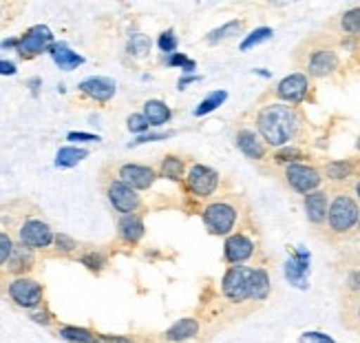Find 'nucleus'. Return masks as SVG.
<instances>
[{"mask_svg": "<svg viewBox=\"0 0 360 343\" xmlns=\"http://www.w3.org/2000/svg\"><path fill=\"white\" fill-rule=\"evenodd\" d=\"M252 127L270 151L283 146H307L311 137V124L303 108L274 100L257 108L252 116Z\"/></svg>", "mask_w": 360, "mask_h": 343, "instance_id": "nucleus-1", "label": "nucleus"}, {"mask_svg": "<svg viewBox=\"0 0 360 343\" xmlns=\"http://www.w3.org/2000/svg\"><path fill=\"white\" fill-rule=\"evenodd\" d=\"M292 60L311 80H330L342 67V51L338 49L336 38L311 34L294 46Z\"/></svg>", "mask_w": 360, "mask_h": 343, "instance_id": "nucleus-2", "label": "nucleus"}, {"mask_svg": "<svg viewBox=\"0 0 360 343\" xmlns=\"http://www.w3.org/2000/svg\"><path fill=\"white\" fill-rule=\"evenodd\" d=\"M199 217L208 235L226 239L245 226L248 206L241 195H219L199 208Z\"/></svg>", "mask_w": 360, "mask_h": 343, "instance_id": "nucleus-3", "label": "nucleus"}, {"mask_svg": "<svg viewBox=\"0 0 360 343\" xmlns=\"http://www.w3.org/2000/svg\"><path fill=\"white\" fill-rule=\"evenodd\" d=\"M360 220V204L349 189H332L330 211L325 222V237L332 242H342L356 235Z\"/></svg>", "mask_w": 360, "mask_h": 343, "instance_id": "nucleus-4", "label": "nucleus"}, {"mask_svg": "<svg viewBox=\"0 0 360 343\" xmlns=\"http://www.w3.org/2000/svg\"><path fill=\"white\" fill-rule=\"evenodd\" d=\"M100 182H102V189H104L108 204H111V208L117 215H144V211H146L144 195L131 189V186L124 184L122 180H117L113 168H111V173H106V168H104Z\"/></svg>", "mask_w": 360, "mask_h": 343, "instance_id": "nucleus-5", "label": "nucleus"}, {"mask_svg": "<svg viewBox=\"0 0 360 343\" xmlns=\"http://www.w3.org/2000/svg\"><path fill=\"white\" fill-rule=\"evenodd\" d=\"M3 292L7 301L22 310V313H34V310L46 306L44 299V284L40 279H36L34 275L31 277H3Z\"/></svg>", "mask_w": 360, "mask_h": 343, "instance_id": "nucleus-6", "label": "nucleus"}, {"mask_svg": "<svg viewBox=\"0 0 360 343\" xmlns=\"http://www.w3.org/2000/svg\"><path fill=\"white\" fill-rule=\"evenodd\" d=\"M314 80L307 77L303 71H292L268 91L265 98H272L274 102H283V104H292V106H301L307 102H314Z\"/></svg>", "mask_w": 360, "mask_h": 343, "instance_id": "nucleus-7", "label": "nucleus"}, {"mask_svg": "<svg viewBox=\"0 0 360 343\" xmlns=\"http://www.w3.org/2000/svg\"><path fill=\"white\" fill-rule=\"evenodd\" d=\"M278 177L283 182V186L294 193V195H309L319 189H325V180H323V170L319 162H299L278 170Z\"/></svg>", "mask_w": 360, "mask_h": 343, "instance_id": "nucleus-8", "label": "nucleus"}, {"mask_svg": "<svg viewBox=\"0 0 360 343\" xmlns=\"http://www.w3.org/2000/svg\"><path fill=\"white\" fill-rule=\"evenodd\" d=\"M221 184H224V175L219 173L217 168L201 164V162H193L188 166V173L181 186L186 195H191L193 199H199L206 204V201L217 197V193L221 191Z\"/></svg>", "mask_w": 360, "mask_h": 343, "instance_id": "nucleus-9", "label": "nucleus"}, {"mask_svg": "<svg viewBox=\"0 0 360 343\" xmlns=\"http://www.w3.org/2000/svg\"><path fill=\"white\" fill-rule=\"evenodd\" d=\"M250 270L252 266H228L221 277V290L224 299L232 306H243L252 301V282H250Z\"/></svg>", "mask_w": 360, "mask_h": 343, "instance_id": "nucleus-10", "label": "nucleus"}, {"mask_svg": "<svg viewBox=\"0 0 360 343\" xmlns=\"http://www.w3.org/2000/svg\"><path fill=\"white\" fill-rule=\"evenodd\" d=\"M259 253V244L245 226L224 239V261L228 266H245Z\"/></svg>", "mask_w": 360, "mask_h": 343, "instance_id": "nucleus-11", "label": "nucleus"}, {"mask_svg": "<svg viewBox=\"0 0 360 343\" xmlns=\"http://www.w3.org/2000/svg\"><path fill=\"white\" fill-rule=\"evenodd\" d=\"M323 170L325 184L330 189H349L352 182L360 175V158H338V160H323L319 162Z\"/></svg>", "mask_w": 360, "mask_h": 343, "instance_id": "nucleus-12", "label": "nucleus"}, {"mask_svg": "<svg viewBox=\"0 0 360 343\" xmlns=\"http://www.w3.org/2000/svg\"><path fill=\"white\" fill-rule=\"evenodd\" d=\"M234 146H237V151L243 158H248L255 164L270 160V149L263 142V137L257 133L252 124H239V127L234 129Z\"/></svg>", "mask_w": 360, "mask_h": 343, "instance_id": "nucleus-13", "label": "nucleus"}, {"mask_svg": "<svg viewBox=\"0 0 360 343\" xmlns=\"http://www.w3.org/2000/svg\"><path fill=\"white\" fill-rule=\"evenodd\" d=\"M53 34L46 25H34L29 27L25 34L18 36V46H15V54L20 60H34L42 54L49 51V46L53 44Z\"/></svg>", "mask_w": 360, "mask_h": 343, "instance_id": "nucleus-14", "label": "nucleus"}, {"mask_svg": "<svg viewBox=\"0 0 360 343\" xmlns=\"http://www.w3.org/2000/svg\"><path fill=\"white\" fill-rule=\"evenodd\" d=\"M117 180H122L124 184H129L131 189H135L137 193L150 191L155 182L160 180L158 175V166L153 164H139V162H122L117 166H113Z\"/></svg>", "mask_w": 360, "mask_h": 343, "instance_id": "nucleus-15", "label": "nucleus"}, {"mask_svg": "<svg viewBox=\"0 0 360 343\" xmlns=\"http://www.w3.org/2000/svg\"><path fill=\"white\" fill-rule=\"evenodd\" d=\"M332 189H319L303 197V213L307 224L314 230H323L327 222V211H330Z\"/></svg>", "mask_w": 360, "mask_h": 343, "instance_id": "nucleus-16", "label": "nucleus"}, {"mask_svg": "<svg viewBox=\"0 0 360 343\" xmlns=\"http://www.w3.org/2000/svg\"><path fill=\"white\" fill-rule=\"evenodd\" d=\"M38 261H40V253L31 251V248L15 242L13 253L7 261L3 275L5 277H31L38 268Z\"/></svg>", "mask_w": 360, "mask_h": 343, "instance_id": "nucleus-17", "label": "nucleus"}, {"mask_svg": "<svg viewBox=\"0 0 360 343\" xmlns=\"http://www.w3.org/2000/svg\"><path fill=\"white\" fill-rule=\"evenodd\" d=\"M201 332V321L197 317H181L158 337L162 343H188L195 341Z\"/></svg>", "mask_w": 360, "mask_h": 343, "instance_id": "nucleus-18", "label": "nucleus"}, {"mask_svg": "<svg viewBox=\"0 0 360 343\" xmlns=\"http://www.w3.org/2000/svg\"><path fill=\"white\" fill-rule=\"evenodd\" d=\"M117 242L135 248L146 235V224H144V215H120L117 217Z\"/></svg>", "mask_w": 360, "mask_h": 343, "instance_id": "nucleus-19", "label": "nucleus"}, {"mask_svg": "<svg viewBox=\"0 0 360 343\" xmlns=\"http://www.w3.org/2000/svg\"><path fill=\"white\" fill-rule=\"evenodd\" d=\"M80 93L84 98L98 102V104H106L108 100H113L115 96V82L111 77H104V75H93V77H86V80L80 82Z\"/></svg>", "mask_w": 360, "mask_h": 343, "instance_id": "nucleus-20", "label": "nucleus"}, {"mask_svg": "<svg viewBox=\"0 0 360 343\" xmlns=\"http://www.w3.org/2000/svg\"><path fill=\"white\" fill-rule=\"evenodd\" d=\"M188 158L179 153H166L162 155V160L158 164V175L160 180H168L173 184H184L186 180V173H188Z\"/></svg>", "mask_w": 360, "mask_h": 343, "instance_id": "nucleus-21", "label": "nucleus"}, {"mask_svg": "<svg viewBox=\"0 0 360 343\" xmlns=\"http://www.w3.org/2000/svg\"><path fill=\"white\" fill-rule=\"evenodd\" d=\"M299 162H314V155H311L305 146H283V149L270 151V160H268V164H272L276 170L292 166V164H299Z\"/></svg>", "mask_w": 360, "mask_h": 343, "instance_id": "nucleus-22", "label": "nucleus"}, {"mask_svg": "<svg viewBox=\"0 0 360 343\" xmlns=\"http://www.w3.org/2000/svg\"><path fill=\"white\" fill-rule=\"evenodd\" d=\"M75 261L80 263V266H84L91 275H102L108 263H111V259H108V253L104 251V248H98V246H82V251L77 253Z\"/></svg>", "mask_w": 360, "mask_h": 343, "instance_id": "nucleus-23", "label": "nucleus"}, {"mask_svg": "<svg viewBox=\"0 0 360 343\" xmlns=\"http://www.w3.org/2000/svg\"><path fill=\"white\" fill-rule=\"evenodd\" d=\"M53 335L60 341H67V343H98L100 339V332H96L93 328L73 325V323H58L53 328Z\"/></svg>", "mask_w": 360, "mask_h": 343, "instance_id": "nucleus-24", "label": "nucleus"}, {"mask_svg": "<svg viewBox=\"0 0 360 343\" xmlns=\"http://www.w3.org/2000/svg\"><path fill=\"white\" fill-rule=\"evenodd\" d=\"M332 27L336 29L338 38H358L360 40V5L340 11Z\"/></svg>", "mask_w": 360, "mask_h": 343, "instance_id": "nucleus-25", "label": "nucleus"}, {"mask_svg": "<svg viewBox=\"0 0 360 343\" xmlns=\"http://www.w3.org/2000/svg\"><path fill=\"white\" fill-rule=\"evenodd\" d=\"M80 251H82V244L77 242L75 237L67 235V232H58L56 230L53 244H51V248L42 257H51V259H75Z\"/></svg>", "mask_w": 360, "mask_h": 343, "instance_id": "nucleus-26", "label": "nucleus"}, {"mask_svg": "<svg viewBox=\"0 0 360 343\" xmlns=\"http://www.w3.org/2000/svg\"><path fill=\"white\" fill-rule=\"evenodd\" d=\"M250 282H252V301L263 304L270 299L272 294V277L265 266H252L250 270Z\"/></svg>", "mask_w": 360, "mask_h": 343, "instance_id": "nucleus-27", "label": "nucleus"}, {"mask_svg": "<svg viewBox=\"0 0 360 343\" xmlns=\"http://www.w3.org/2000/svg\"><path fill=\"white\" fill-rule=\"evenodd\" d=\"M142 116L148 120L150 129H158L173 120V108H170L164 100H146L144 108H142Z\"/></svg>", "mask_w": 360, "mask_h": 343, "instance_id": "nucleus-28", "label": "nucleus"}, {"mask_svg": "<svg viewBox=\"0 0 360 343\" xmlns=\"http://www.w3.org/2000/svg\"><path fill=\"white\" fill-rule=\"evenodd\" d=\"M46 54H49V56L53 58V62H56V65H58L62 71H71V69L80 67L82 62H84V58H82V56H77L75 51H71V49H69V44H65V42H53Z\"/></svg>", "mask_w": 360, "mask_h": 343, "instance_id": "nucleus-29", "label": "nucleus"}, {"mask_svg": "<svg viewBox=\"0 0 360 343\" xmlns=\"http://www.w3.org/2000/svg\"><path fill=\"white\" fill-rule=\"evenodd\" d=\"M245 27H248V25H245V20H241V18L228 20L226 25L212 29L210 34L206 36V42H208V44H219V42L232 40V38H237V36H243Z\"/></svg>", "mask_w": 360, "mask_h": 343, "instance_id": "nucleus-30", "label": "nucleus"}, {"mask_svg": "<svg viewBox=\"0 0 360 343\" xmlns=\"http://www.w3.org/2000/svg\"><path fill=\"white\" fill-rule=\"evenodd\" d=\"M89 155L86 149H77V146H62L56 155V166L58 168H71L75 164H80Z\"/></svg>", "mask_w": 360, "mask_h": 343, "instance_id": "nucleus-31", "label": "nucleus"}, {"mask_svg": "<svg viewBox=\"0 0 360 343\" xmlns=\"http://www.w3.org/2000/svg\"><path fill=\"white\" fill-rule=\"evenodd\" d=\"M342 323L349 330L360 332V297L345 299V304H342Z\"/></svg>", "mask_w": 360, "mask_h": 343, "instance_id": "nucleus-32", "label": "nucleus"}, {"mask_svg": "<svg viewBox=\"0 0 360 343\" xmlns=\"http://www.w3.org/2000/svg\"><path fill=\"white\" fill-rule=\"evenodd\" d=\"M150 46H153V42H150L148 36H144V34H133L129 38V44H127V54L133 56L135 60H142V58H146L150 54Z\"/></svg>", "mask_w": 360, "mask_h": 343, "instance_id": "nucleus-33", "label": "nucleus"}, {"mask_svg": "<svg viewBox=\"0 0 360 343\" xmlns=\"http://www.w3.org/2000/svg\"><path fill=\"white\" fill-rule=\"evenodd\" d=\"M226 98H228V93H226V91H212L206 100H201V102H199V106L195 108V116L201 118V116H206V113H212L217 106H221V104L226 102Z\"/></svg>", "mask_w": 360, "mask_h": 343, "instance_id": "nucleus-34", "label": "nucleus"}, {"mask_svg": "<svg viewBox=\"0 0 360 343\" xmlns=\"http://www.w3.org/2000/svg\"><path fill=\"white\" fill-rule=\"evenodd\" d=\"M13 246H15V239L11 232H7L5 228H0V279H3V270L7 266V261L13 253Z\"/></svg>", "mask_w": 360, "mask_h": 343, "instance_id": "nucleus-35", "label": "nucleus"}, {"mask_svg": "<svg viewBox=\"0 0 360 343\" xmlns=\"http://www.w3.org/2000/svg\"><path fill=\"white\" fill-rule=\"evenodd\" d=\"M27 317L34 321V323L42 325V328H56V325H58V317L46 306L34 310V313H27Z\"/></svg>", "mask_w": 360, "mask_h": 343, "instance_id": "nucleus-36", "label": "nucleus"}, {"mask_svg": "<svg viewBox=\"0 0 360 343\" xmlns=\"http://www.w3.org/2000/svg\"><path fill=\"white\" fill-rule=\"evenodd\" d=\"M177 44H179V38L175 36L173 29H166L158 36V46H160V51H164V56L177 54Z\"/></svg>", "mask_w": 360, "mask_h": 343, "instance_id": "nucleus-37", "label": "nucleus"}, {"mask_svg": "<svg viewBox=\"0 0 360 343\" xmlns=\"http://www.w3.org/2000/svg\"><path fill=\"white\" fill-rule=\"evenodd\" d=\"M342 290H345V299L360 297V268L347 273L345 282H342Z\"/></svg>", "mask_w": 360, "mask_h": 343, "instance_id": "nucleus-38", "label": "nucleus"}, {"mask_svg": "<svg viewBox=\"0 0 360 343\" xmlns=\"http://www.w3.org/2000/svg\"><path fill=\"white\" fill-rule=\"evenodd\" d=\"M127 129L139 137V135H146L150 131V124H148V120L142 113H131L127 118Z\"/></svg>", "mask_w": 360, "mask_h": 343, "instance_id": "nucleus-39", "label": "nucleus"}, {"mask_svg": "<svg viewBox=\"0 0 360 343\" xmlns=\"http://www.w3.org/2000/svg\"><path fill=\"white\" fill-rule=\"evenodd\" d=\"M272 34H274V31H272L270 27H261V29L252 31V34H250V36L241 42V49H252L255 44H261V42H265V40H270Z\"/></svg>", "mask_w": 360, "mask_h": 343, "instance_id": "nucleus-40", "label": "nucleus"}, {"mask_svg": "<svg viewBox=\"0 0 360 343\" xmlns=\"http://www.w3.org/2000/svg\"><path fill=\"white\" fill-rule=\"evenodd\" d=\"M164 62H166L168 67H184V71H186V73H193V71H195V67H197L195 62H193V60H188L184 54H170V56H166V58H164Z\"/></svg>", "mask_w": 360, "mask_h": 343, "instance_id": "nucleus-41", "label": "nucleus"}, {"mask_svg": "<svg viewBox=\"0 0 360 343\" xmlns=\"http://www.w3.org/2000/svg\"><path fill=\"white\" fill-rule=\"evenodd\" d=\"M299 343H336L330 335L319 332V330H311V332H303L299 337Z\"/></svg>", "mask_w": 360, "mask_h": 343, "instance_id": "nucleus-42", "label": "nucleus"}, {"mask_svg": "<svg viewBox=\"0 0 360 343\" xmlns=\"http://www.w3.org/2000/svg\"><path fill=\"white\" fill-rule=\"evenodd\" d=\"M98 343H142V341L133 335H100Z\"/></svg>", "mask_w": 360, "mask_h": 343, "instance_id": "nucleus-43", "label": "nucleus"}, {"mask_svg": "<svg viewBox=\"0 0 360 343\" xmlns=\"http://www.w3.org/2000/svg\"><path fill=\"white\" fill-rule=\"evenodd\" d=\"M69 142H100V137L98 135H93V133H80V131H71L67 135Z\"/></svg>", "mask_w": 360, "mask_h": 343, "instance_id": "nucleus-44", "label": "nucleus"}, {"mask_svg": "<svg viewBox=\"0 0 360 343\" xmlns=\"http://www.w3.org/2000/svg\"><path fill=\"white\" fill-rule=\"evenodd\" d=\"M9 9H15V5L11 3H0V27H5L9 23H13V13H9Z\"/></svg>", "mask_w": 360, "mask_h": 343, "instance_id": "nucleus-45", "label": "nucleus"}, {"mask_svg": "<svg viewBox=\"0 0 360 343\" xmlns=\"http://www.w3.org/2000/svg\"><path fill=\"white\" fill-rule=\"evenodd\" d=\"M18 67H15V62L11 60H0V75H15Z\"/></svg>", "mask_w": 360, "mask_h": 343, "instance_id": "nucleus-46", "label": "nucleus"}, {"mask_svg": "<svg viewBox=\"0 0 360 343\" xmlns=\"http://www.w3.org/2000/svg\"><path fill=\"white\" fill-rule=\"evenodd\" d=\"M164 137H168V133H146V135H139L135 142H133V146H137V144H144V142H150V139H164Z\"/></svg>", "mask_w": 360, "mask_h": 343, "instance_id": "nucleus-47", "label": "nucleus"}, {"mask_svg": "<svg viewBox=\"0 0 360 343\" xmlns=\"http://www.w3.org/2000/svg\"><path fill=\"white\" fill-rule=\"evenodd\" d=\"M349 191H352V195L358 199V204H360V175L352 182V186H349Z\"/></svg>", "mask_w": 360, "mask_h": 343, "instance_id": "nucleus-48", "label": "nucleus"}, {"mask_svg": "<svg viewBox=\"0 0 360 343\" xmlns=\"http://www.w3.org/2000/svg\"><path fill=\"white\" fill-rule=\"evenodd\" d=\"M0 46H3V49H15V46H18V38L3 40V42H0Z\"/></svg>", "mask_w": 360, "mask_h": 343, "instance_id": "nucleus-49", "label": "nucleus"}, {"mask_svg": "<svg viewBox=\"0 0 360 343\" xmlns=\"http://www.w3.org/2000/svg\"><path fill=\"white\" fill-rule=\"evenodd\" d=\"M356 151L360 153V135H358V139H356Z\"/></svg>", "mask_w": 360, "mask_h": 343, "instance_id": "nucleus-50", "label": "nucleus"}, {"mask_svg": "<svg viewBox=\"0 0 360 343\" xmlns=\"http://www.w3.org/2000/svg\"><path fill=\"white\" fill-rule=\"evenodd\" d=\"M356 237H360V220H358V228H356Z\"/></svg>", "mask_w": 360, "mask_h": 343, "instance_id": "nucleus-51", "label": "nucleus"}]
</instances>
